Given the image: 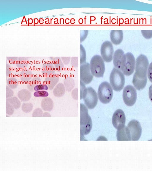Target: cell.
<instances>
[{
  "mask_svg": "<svg viewBox=\"0 0 152 171\" xmlns=\"http://www.w3.org/2000/svg\"><path fill=\"white\" fill-rule=\"evenodd\" d=\"M91 72L96 77H103L105 71L104 61L100 55H94L91 58L90 64Z\"/></svg>",
  "mask_w": 152,
  "mask_h": 171,
  "instance_id": "1",
  "label": "cell"
},
{
  "mask_svg": "<svg viewBox=\"0 0 152 171\" xmlns=\"http://www.w3.org/2000/svg\"><path fill=\"white\" fill-rule=\"evenodd\" d=\"M110 84L115 91H119L123 88L125 83L124 74L121 71L114 68L110 76Z\"/></svg>",
  "mask_w": 152,
  "mask_h": 171,
  "instance_id": "2",
  "label": "cell"
},
{
  "mask_svg": "<svg viewBox=\"0 0 152 171\" xmlns=\"http://www.w3.org/2000/svg\"><path fill=\"white\" fill-rule=\"evenodd\" d=\"M149 65L147 57L143 54L140 55L136 58L134 74L140 79L147 78V75Z\"/></svg>",
  "mask_w": 152,
  "mask_h": 171,
  "instance_id": "3",
  "label": "cell"
},
{
  "mask_svg": "<svg viewBox=\"0 0 152 171\" xmlns=\"http://www.w3.org/2000/svg\"><path fill=\"white\" fill-rule=\"evenodd\" d=\"M113 95V89L110 84L107 81L102 82L99 87L97 92L100 101L102 103L107 104L111 101Z\"/></svg>",
  "mask_w": 152,
  "mask_h": 171,
  "instance_id": "4",
  "label": "cell"
},
{
  "mask_svg": "<svg viewBox=\"0 0 152 171\" xmlns=\"http://www.w3.org/2000/svg\"><path fill=\"white\" fill-rule=\"evenodd\" d=\"M92 128V121L86 107L80 104V133L82 135L88 134ZM81 135V136L82 135Z\"/></svg>",
  "mask_w": 152,
  "mask_h": 171,
  "instance_id": "5",
  "label": "cell"
},
{
  "mask_svg": "<svg viewBox=\"0 0 152 171\" xmlns=\"http://www.w3.org/2000/svg\"><path fill=\"white\" fill-rule=\"evenodd\" d=\"M123 98L125 104L128 106H133L135 103L137 98L136 91L132 85H128L124 88Z\"/></svg>",
  "mask_w": 152,
  "mask_h": 171,
  "instance_id": "6",
  "label": "cell"
},
{
  "mask_svg": "<svg viewBox=\"0 0 152 171\" xmlns=\"http://www.w3.org/2000/svg\"><path fill=\"white\" fill-rule=\"evenodd\" d=\"M100 53L101 57L105 62H110L113 59L114 53L112 43L109 41L104 42L101 46Z\"/></svg>",
  "mask_w": 152,
  "mask_h": 171,
  "instance_id": "7",
  "label": "cell"
},
{
  "mask_svg": "<svg viewBox=\"0 0 152 171\" xmlns=\"http://www.w3.org/2000/svg\"><path fill=\"white\" fill-rule=\"evenodd\" d=\"M83 99L86 107L88 109H91L96 105L98 96L94 89L91 87H89L87 88L86 93Z\"/></svg>",
  "mask_w": 152,
  "mask_h": 171,
  "instance_id": "8",
  "label": "cell"
},
{
  "mask_svg": "<svg viewBox=\"0 0 152 171\" xmlns=\"http://www.w3.org/2000/svg\"><path fill=\"white\" fill-rule=\"evenodd\" d=\"M126 56L121 49H118L114 52L113 61L115 68L122 71L126 62Z\"/></svg>",
  "mask_w": 152,
  "mask_h": 171,
  "instance_id": "9",
  "label": "cell"
},
{
  "mask_svg": "<svg viewBox=\"0 0 152 171\" xmlns=\"http://www.w3.org/2000/svg\"><path fill=\"white\" fill-rule=\"evenodd\" d=\"M127 127L130 132L131 140H138L142 132V129L140 122L135 120H132L128 123Z\"/></svg>",
  "mask_w": 152,
  "mask_h": 171,
  "instance_id": "10",
  "label": "cell"
},
{
  "mask_svg": "<svg viewBox=\"0 0 152 171\" xmlns=\"http://www.w3.org/2000/svg\"><path fill=\"white\" fill-rule=\"evenodd\" d=\"M93 76L90 70L89 63L85 62L80 64V81L85 84H89L92 80Z\"/></svg>",
  "mask_w": 152,
  "mask_h": 171,
  "instance_id": "11",
  "label": "cell"
},
{
  "mask_svg": "<svg viewBox=\"0 0 152 171\" xmlns=\"http://www.w3.org/2000/svg\"><path fill=\"white\" fill-rule=\"evenodd\" d=\"M125 54L126 56V62L122 72L124 75L129 76L133 73L135 69L136 60L132 53L127 52Z\"/></svg>",
  "mask_w": 152,
  "mask_h": 171,
  "instance_id": "12",
  "label": "cell"
},
{
  "mask_svg": "<svg viewBox=\"0 0 152 171\" xmlns=\"http://www.w3.org/2000/svg\"><path fill=\"white\" fill-rule=\"evenodd\" d=\"M112 121L113 126L116 129L125 125L126 117L124 111L120 109L116 110L113 114Z\"/></svg>",
  "mask_w": 152,
  "mask_h": 171,
  "instance_id": "13",
  "label": "cell"
},
{
  "mask_svg": "<svg viewBox=\"0 0 152 171\" xmlns=\"http://www.w3.org/2000/svg\"><path fill=\"white\" fill-rule=\"evenodd\" d=\"M116 136L118 141L131 140L130 131L125 125L117 129Z\"/></svg>",
  "mask_w": 152,
  "mask_h": 171,
  "instance_id": "14",
  "label": "cell"
},
{
  "mask_svg": "<svg viewBox=\"0 0 152 171\" xmlns=\"http://www.w3.org/2000/svg\"><path fill=\"white\" fill-rule=\"evenodd\" d=\"M110 37L112 43L117 45L122 42L124 37L123 31L122 30H112L110 32Z\"/></svg>",
  "mask_w": 152,
  "mask_h": 171,
  "instance_id": "15",
  "label": "cell"
},
{
  "mask_svg": "<svg viewBox=\"0 0 152 171\" xmlns=\"http://www.w3.org/2000/svg\"><path fill=\"white\" fill-rule=\"evenodd\" d=\"M45 80L49 89L52 90L58 82V76L57 74H51L45 77Z\"/></svg>",
  "mask_w": 152,
  "mask_h": 171,
  "instance_id": "16",
  "label": "cell"
},
{
  "mask_svg": "<svg viewBox=\"0 0 152 171\" xmlns=\"http://www.w3.org/2000/svg\"><path fill=\"white\" fill-rule=\"evenodd\" d=\"M147 78L140 79L134 74L132 79V83L135 88L138 90L144 88L147 83Z\"/></svg>",
  "mask_w": 152,
  "mask_h": 171,
  "instance_id": "17",
  "label": "cell"
},
{
  "mask_svg": "<svg viewBox=\"0 0 152 171\" xmlns=\"http://www.w3.org/2000/svg\"><path fill=\"white\" fill-rule=\"evenodd\" d=\"M41 106L44 111H50L53 109L54 103L52 100L49 97H46L42 99Z\"/></svg>",
  "mask_w": 152,
  "mask_h": 171,
  "instance_id": "18",
  "label": "cell"
},
{
  "mask_svg": "<svg viewBox=\"0 0 152 171\" xmlns=\"http://www.w3.org/2000/svg\"><path fill=\"white\" fill-rule=\"evenodd\" d=\"M18 96L22 101L26 102L29 100L31 98V94L27 90L23 89L18 91Z\"/></svg>",
  "mask_w": 152,
  "mask_h": 171,
  "instance_id": "19",
  "label": "cell"
},
{
  "mask_svg": "<svg viewBox=\"0 0 152 171\" xmlns=\"http://www.w3.org/2000/svg\"><path fill=\"white\" fill-rule=\"evenodd\" d=\"M65 88L61 83H58L53 89V93L55 96L60 97L65 94Z\"/></svg>",
  "mask_w": 152,
  "mask_h": 171,
  "instance_id": "20",
  "label": "cell"
},
{
  "mask_svg": "<svg viewBox=\"0 0 152 171\" xmlns=\"http://www.w3.org/2000/svg\"><path fill=\"white\" fill-rule=\"evenodd\" d=\"M55 69L52 65L47 64L44 65L42 68V72L44 77H46L50 75L53 74Z\"/></svg>",
  "mask_w": 152,
  "mask_h": 171,
  "instance_id": "21",
  "label": "cell"
},
{
  "mask_svg": "<svg viewBox=\"0 0 152 171\" xmlns=\"http://www.w3.org/2000/svg\"><path fill=\"white\" fill-rule=\"evenodd\" d=\"M41 79L39 77L32 78L27 84L28 88L30 91H33L35 87L41 83Z\"/></svg>",
  "mask_w": 152,
  "mask_h": 171,
  "instance_id": "22",
  "label": "cell"
},
{
  "mask_svg": "<svg viewBox=\"0 0 152 171\" xmlns=\"http://www.w3.org/2000/svg\"><path fill=\"white\" fill-rule=\"evenodd\" d=\"M32 75L31 71L27 70H23L20 73V79L23 81L28 82L31 79Z\"/></svg>",
  "mask_w": 152,
  "mask_h": 171,
  "instance_id": "23",
  "label": "cell"
},
{
  "mask_svg": "<svg viewBox=\"0 0 152 171\" xmlns=\"http://www.w3.org/2000/svg\"><path fill=\"white\" fill-rule=\"evenodd\" d=\"M6 102L10 103L15 109L19 108L20 106V101L16 97H10L7 98Z\"/></svg>",
  "mask_w": 152,
  "mask_h": 171,
  "instance_id": "24",
  "label": "cell"
},
{
  "mask_svg": "<svg viewBox=\"0 0 152 171\" xmlns=\"http://www.w3.org/2000/svg\"><path fill=\"white\" fill-rule=\"evenodd\" d=\"M64 83L66 90L71 91L75 86V82L73 79L71 77H67L64 80Z\"/></svg>",
  "mask_w": 152,
  "mask_h": 171,
  "instance_id": "25",
  "label": "cell"
},
{
  "mask_svg": "<svg viewBox=\"0 0 152 171\" xmlns=\"http://www.w3.org/2000/svg\"><path fill=\"white\" fill-rule=\"evenodd\" d=\"M7 84L10 88L14 89L16 88L17 87L18 82L16 78L13 77H11L7 79Z\"/></svg>",
  "mask_w": 152,
  "mask_h": 171,
  "instance_id": "26",
  "label": "cell"
},
{
  "mask_svg": "<svg viewBox=\"0 0 152 171\" xmlns=\"http://www.w3.org/2000/svg\"><path fill=\"white\" fill-rule=\"evenodd\" d=\"M33 107V104L31 103H23L22 104L21 108L23 111L25 113L30 112Z\"/></svg>",
  "mask_w": 152,
  "mask_h": 171,
  "instance_id": "27",
  "label": "cell"
},
{
  "mask_svg": "<svg viewBox=\"0 0 152 171\" xmlns=\"http://www.w3.org/2000/svg\"><path fill=\"white\" fill-rule=\"evenodd\" d=\"M80 83V99H83L85 97L87 91V88L85 86V84L81 81Z\"/></svg>",
  "mask_w": 152,
  "mask_h": 171,
  "instance_id": "28",
  "label": "cell"
},
{
  "mask_svg": "<svg viewBox=\"0 0 152 171\" xmlns=\"http://www.w3.org/2000/svg\"><path fill=\"white\" fill-rule=\"evenodd\" d=\"M14 108L10 103L6 102V113L9 115H12L14 111Z\"/></svg>",
  "mask_w": 152,
  "mask_h": 171,
  "instance_id": "29",
  "label": "cell"
},
{
  "mask_svg": "<svg viewBox=\"0 0 152 171\" xmlns=\"http://www.w3.org/2000/svg\"><path fill=\"white\" fill-rule=\"evenodd\" d=\"M141 33L143 37L146 39L152 38V30H141Z\"/></svg>",
  "mask_w": 152,
  "mask_h": 171,
  "instance_id": "30",
  "label": "cell"
},
{
  "mask_svg": "<svg viewBox=\"0 0 152 171\" xmlns=\"http://www.w3.org/2000/svg\"><path fill=\"white\" fill-rule=\"evenodd\" d=\"M48 93L45 91H38L35 92L34 94V96L38 97H47L48 96Z\"/></svg>",
  "mask_w": 152,
  "mask_h": 171,
  "instance_id": "31",
  "label": "cell"
},
{
  "mask_svg": "<svg viewBox=\"0 0 152 171\" xmlns=\"http://www.w3.org/2000/svg\"><path fill=\"white\" fill-rule=\"evenodd\" d=\"M81 57H80V64L85 63L86 61V54L85 49L83 46L81 45Z\"/></svg>",
  "mask_w": 152,
  "mask_h": 171,
  "instance_id": "32",
  "label": "cell"
},
{
  "mask_svg": "<svg viewBox=\"0 0 152 171\" xmlns=\"http://www.w3.org/2000/svg\"><path fill=\"white\" fill-rule=\"evenodd\" d=\"M43 111L40 108L35 109L33 111L32 116L33 117H42L43 115Z\"/></svg>",
  "mask_w": 152,
  "mask_h": 171,
  "instance_id": "33",
  "label": "cell"
},
{
  "mask_svg": "<svg viewBox=\"0 0 152 171\" xmlns=\"http://www.w3.org/2000/svg\"><path fill=\"white\" fill-rule=\"evenodd\" d=\"M147 74L149 80L152 83V62L149 64Z\"/></svg>",
  "mask_w": 152,
  "mask_h": 171,
  "instance_id": "34",
  "label": "cell"
},
{
  "mask_svg": "<svg viewBox=\"0 0 152 171\" xmlns=\"http://www.w3.org/2000/svg\"><path fill=\"white\" fill-rule=\"evenodd\" d=\"M48 87L47 85L39 84L35 86L34 89L35 91H37L41 90H47Z\"/></svg>",
  "mask_w": 152,
  "mask_h": 171,
  "instance_id": "35",
  "label": "cell"
},
{
  "mask_svg": "<svg viewBox=\"0 0 152 171\" xmlns=\"http://www.w3.org/2000/svg\"><path fill=\"white\" fill-rule=\"evenodd\" d=\"M13 95V92L10 88L6 86V98H8Z\"/></svg>",
  "mask_w": 152,
  "mask_h": 171,
  "instance_id": "36",
  "label": "cell"
},
{
  "mask_svg": "<svg viewBox=\"0 0 152 171\" xmlns=\"http://www.w3.org/2000/svg\"><path fill=\"white\" fill-rule=\"evenodd\" d=\"M72 97L74 99H78V89L75 88L72 92Z\"/></svg>",
  "mask_w": 152,
  "mask_h": 171,
  "instance_id": "37",
  "label": "cell"
},
{
  "mask_svg": "<svg viewBox=\"0 0 152 171\" xmlns=\"http://www.w3.org/2000/svg\"><path fill=\"white\" fill-rule=\"evenodd\" d=\"M149 99L152 102V84L150 86L149 89Z\"/></svg>",
  "mask_w": 152,
  "mask_h": 171,
  "instance_id": "38",
  "label": "cell"
},
{
  "mask_svg": "<svg viewBox=\"0 0 152 171\" xmlns=\"http://www.w3.org/2000/svg\"><path fill=\"white\" fill-rule=\"evenodd\" d=\"M51 116L50 114L48 112H46L44 113L42 115L43 117H51Z\"/></svg>",
  "mask_w": 152,
  "mask_h": 171,
  "instance_id": "39",
  "label": "cell"
}]
</instances>
